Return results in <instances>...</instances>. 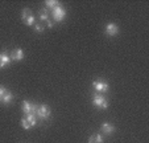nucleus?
Wrapping results in <instances>:
<instances>
[{
    "label": "nucleus",
    "instance_id": "f257e3e1",
    "mask_svg": "<svg viewBox=\"0 0 149 143\" xmlns=\"http://www.w3.org/2000/svg\"><path fill=\"white\" fill-rule=\"evenodd\" d=\"M93 105L100 109H107L108 107V101L106 99V97L102 94H94L93 97Z\"/></svg>",
    "mask_w": 149,
    "mask_h": 143
},
{
    "label": "nucleus",
    "instance_id": "f03ea898",
    "mask_svg": "<svg viewBox=\"0 0 149 143\" xmlns=\"http://www.w3.org/2000/svg\"><path fill=\"white\" fill-rule=\"evenodd\" d=\"M52 16L54 21H62L66 17V11L61 6H57L56 8L52 9Z\"/></svg>",
    "mask_w": 149,
    "mask_h": 143
},
{
    "label": "nucleus",
    "instance_id": "7ed1b4c3",
    "mask_svg": "<svg viewBox=\"0 0 149 143\" xmlns=\"http://www.w3.org/2000/svg\"><path fill=\"white\" fill-rule=\"evenodd\" d=\"M36 115L38 118H41V119H48V118L50 117V109H49V106H46V105H40V106L37 107Z\"/></svg>",
    "mask_w": 149,
    "mask_h": 143
},
{
    "label": "nucleus",
    "instance_id": "20e7f679",
    "mask_svg": "<svg viewBox=\"0 0 149 143\" xmlns=\"http://www.w3.org/2000/svg\"><path fill=\"white\" fill-rule=\"evenodd\" d=\"M37 105H32L29 101H24L23 102V111L25 113L26 115L28 114H36L37 111Z\"/></svg>",
    "mask_w": 149,
    "mask_h": 143
},
{
    "label": "nucleus",
    "instance_id": "39448f33",
    "mask_svg": "<svg viewBox=\"0 0 149 143\" xmlns=\"http://www.w3.org/2000/svg\"><path fill=\"white\" fill-rule=\"evenodd\" d=\"M93 86H94V89H95L96 92H99V93L108 92V84L100 81V80H96V81H94L93 82Z\"/></svg>",
    "mask_w": 149,
    "mask_h": 143
},
{
    "label": "nucleus",
    "instance_id": "423d86ee",
    "mask_svg": "<svg viewBox=\"0 0 149 143\" xmlns=\"http://www.w3.org/2000/svg\"><path fill=\"white\" fill-rule=\"evenodd\" d=\"M104 32H106V35H107V36L112 37V36H115V35L119 33V27L116 25L115 23H110V24H107V25H106Z\"/></svg>",
    "mask_w": 149,
    "mask_h": 143
},
{
    "label": "nucleus",
    "instance_id": "0eeeda50",
    "mask_svg": "<svg viewBox=\"0 0 149 143\" xmlns=\"http://www.w3.org/2000/svg\"><path fill=\"white\" fill-rule=\"evenodd\" d=\"M102 131H103L106 135H111L113 131H115V126L111 125L110 122H104V123L102 125Z\"/></svg>",
    "mask_w": 149,
    "mask_h": 143
},
{
    "label": "nucleus",
    "instance_id": "6e6552de",
    "mask_svg": "<svg viewBox=\"0 0 149 143\" xmlns=\"http://www.w3.org/2000/svg\"><path fill=\"white\" fill-rule=\"evenodd\" d=\"M23 58H24L23 49H15V51H12L11 60H13V61H21Z\"/></svg>",
    "mask_w": 149,
    "mask_h": 143
},
{
    "label": "nucleus",
    "instance_id": "1a4fd4ad",
    "mask_svg": "<svg viewBox=\"0 0 149 143\" xmlns=\"http://www.w3.org/2000/svg\"><path fill=\"white\" fill-rule=\"evenodd\" d=\"M9 62H11V57L8 56L7 53H1L0 54V69L1 68H4L6 65H8Z\"/></svg>",
    "mask_w": 149,
    "mask_h": 143
},
{
    "label": "nucleus",
    "instance_id": "9d476101",
    "mask_svg": "<svg viewBox=\"0 0 149 143\" xmlns=\"http://www.w3.org/2000/svg\"><path fill=\"white\" fill-rule=\"evenodd\" d=\"M88 143H103V137L100 134H93L88 138Z\"/></svg>",
    "mask_w": 149,
    "mask_h": 143
},
{
    "label": "nucleus",
    "instance_id": "9b49d317",
    "mask_svg": "<svg viewBox=\"0 0 149 143\" xmlns=\"http://www.w3.org/2000/svg\"><path fill=\"white\" fill-rule=\"evenodd\" d=\"M12 99H13V94H12V93H9V92H7L6 94L3 95L1 102H3L4 105H8V104H11V102H12Z\"/></svg>",
    "mask_w": 149,
    "mask_h": 143
},
{
    "label": "nucleus",
    "instance_id": "f8f14e48",
    "mask_svg": "<svg viewBox=\"0 0 149 143\" xmlns=\"http://www.w3.org/2000/svg\"><path fill=\"white\" fill-rule=\"evenodd\" d=\"M31 16H33V13H32L31 9H29V8H24L23 12H21V17H23V20L28 19V17H31Z\"/></svg>",
    "mask_w": 149,
    "mask_h": 143
},
{
    "label": "nucleus",
    "instance_id": "ddd939ff",
    "mask_svg": "<svg viewBox=\"0 0 149 143\" xmlns=\"http://www.w3.org/2000/svg\"><path fill=\"white\" fill-rule=\"evenodd\" d=\"M25 118L28 119V122L31 123V126H36L37 119H36V115H34V114H28Z\"/></svg>",
    "mask_w": 149,
    "mask_h": 143
},
{
    "label": "nucleus",
    "instance_id": "4468645a",
    "mask_svg": "<svg viewBox=\"0 0 149 143\" xmlns=\"http://www.w3.org/2000/svg\"><path fill=\"white\" fill-rule=\"evenodd\" d=\"M40 20H46L48 21L49 20V15H48V9H41L40 11Z\"/></svg>",
    "mask_w": 149,
    "mask_h": 143
},
{
    "label": "nucleus",
    "instance_id": "2eb2a0df",
    "mask_svg": "<svg viewBox=\"0 0 149 143\" xmlns=\"http://www.w3.org/2000/svg\"><path fill=\"white\" fill-rule=\"evenodd\" d=\"M45 4L48 6V8H56L57 6H59V3L58 1H53V0H48V1H45Z\"/></svg>",
    "mask_w": 149,
    "mask_h": 143
},
{
    "label": "nucleus",
    "instance_id": "dca6fc26",
    "mask_svg": "<svg viewBox=\"0 0 149 143\" xmlns=\"http://www.w3.org/2000/svg\"><path fill=\"white\" fill-rule=\"evenodd\" d=\"M21 126H23L24 127V129H26V130H28V129H31V123H29V122H28V119H26V118H23V119H21Z\"/></svg>",
    "mask_w": 149,
    "mask_h": 143
},
{
    "label": "nucleus",
    "instance_id": "f3484780",
    "mask_svg": "<svg viewBox=\"0 0 149 143\" xmlns=\"http://www.w3.org/2000/svg\"><path fill=\"white\" fill-rule=\"evenodd\" d=\"M6 93H7V89H6V87H4V86H0V99L3 98V95L6 94Z\"/></svg>",
    "mask_w": 149,
    "mask_h": 143
},
{
    "label": "nucleus",
    "instance_id": "a211bd4d",
    "mask_svg": "<svg viewBox=\"0 0 149 143\" xmlns=\"http://www.w3.org/2000/svg\"><path fill=\"white\" fill-rule=\"evenodd\" d=\"M34 29H36L37 32H44V27H42V25H40V24H37V25L34 27Z\"/></svg>",
    "mask_w": 149,
    "mask_h": 143
},
{
    "label": "nucleus",
    "instance_id": "6ab92c4d",
    "mask_svg": "<svg viewBox=\"0 0 149 143\" xmlns=\"http://www.w3.org/2000/svg\"><path fill=\"white\" fill-rule=\"evenodd\" d=\"M53 27V21L52 20H48V28H52Z\"/></svg>",
    "mask_w": 149,
    "mask_h": 143
}]
</instances>
